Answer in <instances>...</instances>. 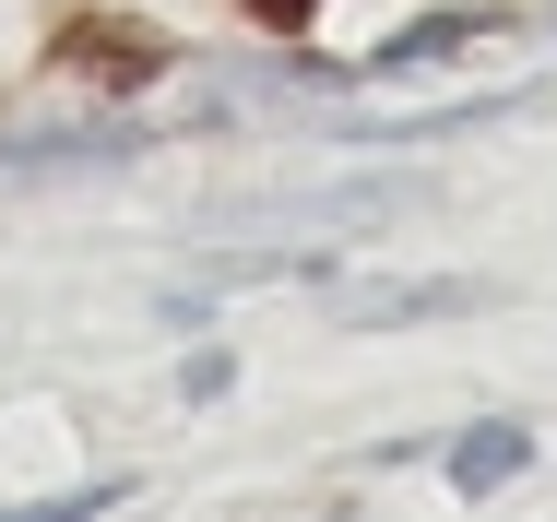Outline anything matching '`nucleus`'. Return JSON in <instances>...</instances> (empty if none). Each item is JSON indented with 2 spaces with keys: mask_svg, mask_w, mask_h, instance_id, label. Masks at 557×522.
<instances>
[{
  "mask_svg": "<svg viewBox=\"0 0 557 522\" xmlns=\"http://www.w3.org/2000/svg\"><path fill=\"white\" fill-rule=\"evenodd\" d=\"M48 72H72V84H108V96H131V84L178 72V48H166L154 24H131V12H72V24L48 36Z\"/></svg>",
  "mask_w": 557,
  "mask_h": 522,
  "instance_id": "nucleus-1",
  "label": "nucleus"
},
{
  "mask_svg": "<svg viewBox=\"0 0 557 522\" xmlns=\"http://www.w3.org/2000/svg\"><path fill=\"white\" fill-rule=\"evenodd\" d=\"M522 463H534V427H510V416H486V427L450 439V487H510Z\"/></svg>",
  "mask_w": 557,
  "mask_h": 522,
  "instance_id": "nucleus-2",
  "label": "nucleus"
},
{
  "mask_svg": "<svg viewBox=\"0 0 557 522\" xmlns=\"http://www.w3.org/2000/svg\"><path fill=\"white\" fill-rule=\"evenodd\" d=\"M428 309H474V286H333V320H428Z\"/></svg>",
  "mask_w": 557,
  "mask_h": 522,
  "instance_id": "nucleus-3",
  "label": "nucleus"
},
{
  "mask_svg": "<svg viewBox=\"0 0 557 522\" xmlns=\"http://www.w3.org/2000/svg\"><path fill=\"white\" fill-rule=\"evenodd\" d=\"M474 24H486V12H428V24H404V36H392V48H368V60H356V72H416V60H440V48H462V36H474Z\"/></svg>",
  "mask_w": 557,
  "mask_h": 522,
  "instance_id": "nucleus-4",
  "label": "nucleus"
},
{
  "mask_svg": "<svg viewBox=\"0 0 557 522\" xmlns=\"http://www.w3.org/2000/svg\"><path fill=\"white\" fill-rule=\"evenodd\" d=\"M96 511H119V475H84V487H48V499H12L0 522H96Z\"/></svg>",
  "mask_w": 557,
  "mask_h": 522,
  "instance_id": "nucleus-5",
  "label": "nucleus"
},
{
  "mask_svg": "<svg viewBox=\"0 0 557 522\" xmlns=\"http://www.w3.org/2000/svg\"><path fill=\"white\" fill-rule=\"evenodd\" d=\"M309 12H321V0H249V24H273V36H297Z\"/></svg>",
  "mask_w": 557,
  "mask_h": 522,
  "instance_id": "nucleus-6",
  "label": "nucleus"
}]
</instances>
